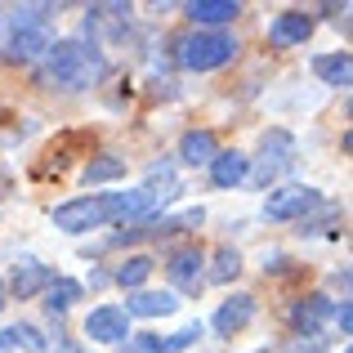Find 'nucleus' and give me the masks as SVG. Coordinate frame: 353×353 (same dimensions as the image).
<instances>
[{
	"instance_id": "1",
	"label": "nucleus",
	"mask_w": 353,
	"mask_h": 353,
	"mask_svg": "<svg viewBox=\"0 0 353 353\" xmlns=\"http://www.w3.org/2000/svg\"><path fill=\"white\" fill-rule=\"evenodd\" d=\"M103 77H108V54L94 41H54L41 59V72H36L41 85L68 90V94L99 85Z\"/></svg>"
},
{
	"instance_id": "2",
	"label": "nucleus",
	"mask_w": 353,
	"mask_h": 353,
	"mask_svg": "<svg viewBox=\"0 0 353 353\" xmlns=\"http://www.w3.org/2000/svg\"><path fill=\"white\" fill-rule=\"evenodd\" d=\"M54 5H18L5 9L0 18V59L9 63H36L45 59V50L54 45Z\"/></svg>"
},
{
	"instance_id": "3",
	"label": "nucleus",
	"mask_w": 353,
	"mask_h": 353,
	"mask_svg": "<svg viewBox=\"0 0 353 353\" xmlns=\"http://www.w3.org/2000/svg\"><path fill=\"white\" fill-rule=\"evenodd\" d=\"M237 36L233 32H188L179 45H174V54H179V63L188 72H215V68H228V63L237 59Z\"/></svg>"
},
{
	"instance_id": "4",
	"label": "nucleus",
	"mask_w": 353,
	"mask_h": 353,
	"mask_svg": "<svg viewBox=\"0 0 353 353\" xmlns=\"http://www.w3.org/2000/svg\"><path fill=\"white\" fill-rule=\"evenodd\" d=\"M50 224L59 228V233H94V228L112 224V192H90V197H72L63 201V206L50 210Z\"/></svg>"
},
{
	"instance_id": "5",
	"label": "nucleus",
	"mask_w": 353,
	"mask_h": 353,
	"mask_svg": "<svg viewBox=\"0 0 353 353\" xmlns=\"http://www.w3.org/2000/svg\"><path fill=\"white\" fill-rule=\"evenodd\" d=\"M291 165H295V139L286 134V130H268L259 157L250 161V170H246V179L255 183V188H268V183H273L277 174H286Z\"/></svg>"
},
{
	"instance_id": "6",
	"label": "nucleus",
	"mask_w": 353,
	"mask_h": 353,
	"mask_svg": "<svg viewBox=\"0 0 353 353\" xmlns=\"http://www.w3.org/2000/svg\"><path fill=\"white\" fill-rule=\"evenodd\" d=\"M309 210H322V192L318 188H304V183H286V188H273L264 197V219H273V224L304 219Z\"/></svg>"
},
{
	"instance_id": "7",
	"label": "nucleus",
	"mask_w": 353,
	"mask_h": 353,
	"mask_svg": "<svg viewBox=\"0 0 353 353\" xmlns=\"http://www.w3.org/2000/svg\"><path fill=\"white\" fill-rule=\"evenodd\" d=\"M291 331L295 340H322V327L331 322V295H304L291 304Z\"/></svg>"
},
{
	"instance_id": "8",
	"label": "nucleus",
	"mask_w": 353,
	"mask_h": 353,
	"mask_svg": "<svg viewBox=\"0 0 353 353\" xmlns=\"http://www.w3.org/2000/svg\"><path fill=\"white\" fill-rule=\"evenodd\" d=\"M206 255H201V246L192 241V246H179L170 259H165V273H170V282H174V291H183V295H197L201 291V282H206Z\"/></svg>"
},
{
	"instance_id": "9",
	"label": "nucleus",
	"mask_w": 353,
	"mask_h": 353,
	"mask_svg": "<svg viewBox=\"0 0 353 353\" xmlns=\"http://www.w3.org/2000/svg\"><path fill=\"white\" fill-rule=\"evenodd\" d=\"M85 336L94 345H121L130 336V318L121 304H99V309L85 313Z\"/></svg>"
},
{
	"instance_id": "10",
	"label": "nucleus",
	"mask_w": 353,
	"mask_h": 353,
	"mask_svg": "<svg viewBox=\"0 0 353 353\" xmlns=\"http://www.w3.org/2000/svg\"><path fill=\"white\" fill-rule=\"evenodd\" d=\"M313 36V14H304V9H282V14L268 23V45L273 50H295V45H304Z\"/></svg>"
},
{
	"instance_id": "11",
	"label": "nucleus",
	"mask_w": 353,
	"mask_h": 353,
	"mask_svg": "<svg viewBox=\"0 0 353 353\" xmlns=\"http://www.w3.org/2000/svg\"><path fill=\"white\" fill-rule=\"evenodd\" d=\"M183 14L197 23V32H224L228 23H237L241 5L237 0H192V5H183Z\"/></svg>"
},
{
	"instance_id": "12",
	"label": "nucleus",
	"mask_w": 353,
	"mask_h": 353,
	"mask_svg": "<svg viewBox=\"0 0 353 353\" xmlns=\"http://www.w3.org/2000/svg\"><path fill=\"white\" fill-rule=\"evenodd\" d=\"M250 318H255V295H228L215 309L210 327H215V336H237L241 327H250Z\"/></svg>"
},
{
	"instance_id": "13",
	"label": "nucleus",
	"mask_w": 353,
	"mask_h": 353,
	"mask_svg": "<svg viewBox=\"0 0 353 353\" xmlns=\"http://www.w3.org/2000/svg\"><path fill=\"white\" fill-rule=\"evenodd\" d=\"M50 282H54V273L41 264V259H18V264H14V277H9V291H14L18 300H36V295H41Z\"/></svg>"
},
{
	"instance_id": "14",
	"label": "nucleus",
	"mask_w": 353,
	"mask_h": 353,
	"mask_svg": "<svg viewBox=\"0 0 353 353\" xmlns=\"http://www.w3.org/2000/svg\"><path fill=\"white\" fill-rule=\"evenodd\" d=\"M206 170H210V183H215V188H237L250 170V157L237 152V148H224V152H215V161H210Z\"/></svg>"
},
{
	"instance_id": "15",
	"label": "nucleus",
	"mask_w": 353,
	"mask_h": 353,
	"mask_svg": "<svg viewBox=\"0 0 353 353\" xmlns=\"http://www.w3.org/2000/svg\"><path fill=\"white\" fill-rule=\"evenodd\" d=\"M179 309L170 291H134V300H125V318H165Z\"/></svg>"
},
{
	"instance_id": "16",
	"label": "nucleus",
	"mask_w": 353,
	"mask_h": 353,
	"mask_svg": "<svg viewBox=\"0 0 353 353\" xmlns=\"http://www.w3.org/2000/svg\"><path fill=\"white\" fill-rule=\"evenodd\" d=\"M215 152H219V143H215L210 130H188V134L179 139V161L183 165H210Z\"/></svg>"
},
{
	"instance_id": "17",
	"label": "nucleus",
	"mask_w": 353,
	"mask_h": 353,
	"mask_svg": "<svg viewBox=\"0 0 353 353\" xmlns=\"http://www.w3.org/2000/svg\"><path fill=\"white\" fill-rule=\"evenodd\" d=\"M85 295V286L77 282V277H54L50 286H45V309H50V318H59V313H68L72 304Z\"/></svg>"
},
{
	"instance_id": "18",
	"label": "nucleus",
	"mask_w": 353,
	"mask_h": 353,
	"mask_svg": "<svg viewBox=\"0 0 353 353\" xmlns=\"http://www.w3.org/2000/svg\"><path fill=\"white\" fill-rule=\"evenodd\" d=\"M313 72L322 77V85H340V90H345L349 81H353V59H349V50H340V54H322V59H313Z\"/></svg>"
},
{
	"instance_id": "19",
	"label": "nucleus",
	"mask_w": 353,
	"mask_h": 353,
	"mask_svg": "<svg viewBox=\"0 0 353 353\" xmlns=\"http://www.w3.org/2000/svg\"><path fill=\"white\" fill-rule=\"evenodd\" d=\"M125 174V157H112V152H103V157H94V161H85V170H81V183L85 188H94V183H112Z\"/></svg>"
},
{
	"instance_id": "20",
	"label": "nucleus",
	"mask_w": 353,
	"mask_h": 353,
	"mask_svg": "<svg viewBox=\"0 0 353 353\" xmlns=\"http://www.w3.org/2000/svg\"><path fill=\"white\" fill-rule=\"evenodd\" d=\"M152 268H157V259H152V255H130L125 264H121L117 273H112V282H117V286H125V291H139V286L152 277Z\"/></svg>"
},
{
	"instance_id": "21",
	"label": "nucleus",
	"mask_w": 353,
	"mask_h": 353,
	"mask_svg": "<svg viewBox=\"0 0 353 353\" xmlns=\"http://www.w3.org/2000/svg\"><path fill=\"white\" fill-rule=\"evenodd\" d=\"M5 336H9V345H23L27 353H50V340H45L41 327H32V322H18V327H9Z\"/></svg>"
},
{
	"instance_id": "22",
	"label": "nucleus",
	"mask_w": 353,
	"mask_h": 353,
	"mask_svg": "<svg viewBox=\"0 0 353 353\" xmlns=\"http://www.w3.org/2000/svg\"><path fill=\"white\" fill-rule=\"evenodd\" d=\"M237 273H241V255L233 246H219L215 250V268H210V282H233Z\"/></svg>"
},
{
	"instance_id": "23",
	"label": "nucleus",
	"mask_w": 353,
	"mask_h": 353,
	"mask_svg": "<svg viewBox=\"0 0 353 353\" xmlns=\"http://www.w3.org/2000/svg\"><path fill=\"white\" fill-rule=\"evenodd\" d=\"M121 353H170L161 336H152V331H143V336H125L121 340Z\"/></svg>"
},
{
	"instance_id": "24",
	"label": "nucleus",
	"mask_w": 353,
	"mask_h": 353,
	"mask_svg": "<svg viewBox=\"0 0 353 353\" xmlns=\"http://www.w3.org/2000/svg\"><path fill=\"white\" fill-rule=\"evenodd\" d=\"M340 210L336 206H327V201H322V219H300V233L304 237H313V233H327V228H340Z\"/></svg>"
},
{
	"instance_id": "25",
	"label": "nucleus",
	"mask_w": 353,
	"mask_h": 353,
	"mask_svg": "<svg viewBox=\"0 0 353 353\" xmlns=\"http://www.w3.org/2000/svg\"><path fill=\"white\" fill-rule=\"evenodd\" d=\"M331 322L340 327V336H349V331H353V304H349V300L331 304Z\"/></svg>"
},
{
	"instance_id": "26",
	"label": "nucleus",
	"mask_w": 353,
	"mask_h": 353,
	"mask_svg": "<svg viewBox=\"0 0 353 353\" xmlns=\"http://www.w3.org/2000/svg\"><path fill=\"white\" fill-rule=\"evenodd\" d=\"M286 353H327V349H322V340H291Z\"/></svg>"
},
{
	"instance_id": "27",
	"label": "nucleus",
	"mask_w": 353,
	"mask_h": 353,
	"mask_svg": "<svg viewBox=\"0 0 353 353\" xmlns=\"http://www.w3.org/2000/svg\"><path fill=\"white\" fill-rule=\"evenodd\" d=\"M54 353H90V349H81V345H77V340H68V336H63V340H59V345H54Z\"/></svg>"
},
{
	"instance_id": "28",
	"label": "nucleus",
	"mask_w": 353,
	"mask_h": 353,
	"mask_svg": "<svg viewBox=\"0 0 353 353\" xmlns=\"http://www.w3.org/2000/svg\"><path fill=\"white\" fill-rule=\"evenodd\" d=\"M112 282V273H103V268H94V273H90V286H108Z\"/></svg>"
},
{
	"instance_id": "29",
	"label": "nucleus",
	"mask_w": 353,
	"mask_h": 353,
	"mask_svg": "<svg viewBox=\"0 0 353 353\" xmlns=\"http://www.w3.org/2000/svg\"><path fill=\"white\" fill-rule=\"evenodd\" d=\"M9 349H14V345H9V336H5V331H0V353H9Z\"/></svg>"
},
{
	"instance_id": "30",
	"label": "nucleus",
	"mask_w": 353,
	"mask_h": 353,
	"mask_svg": "<svg viewBox=\"0 0 353 353\" xmlns=\"http://www.w3.org/2000/svg\"><path fill=\"white\" fill-rule=\"evenodd\" d=\"M0 309H5V282H0Z\"/></svg>"
},
{
	"instance_id": "31",
	"label": "nucleus",
	"mask_w": 353,
	"mask_h": 353,
	"mask_svg": "<svg viewBox=\"0 0 353 353\" xmlns=\"http://www.w3.org/2000/svg\"><path fill=\"white\" fill-rule=\"evenodd\" d=\"M259 353H268V349H259Z\"/></svg>"
},
{
	"instance_id": "32",
	"label": "nucleus",
	"mask_w": 353,
	"mask_h": 353,
	"mask_svg": "<svg viewBox=\"0 0 353 353\" xmlns=\"http://www.w3.org/2000/svg\"><path fill=\"white\" fill-rule=\"evenodd\" d=\"M345 353H353V349H345Z\"/></svg>"
}]
</instances>
